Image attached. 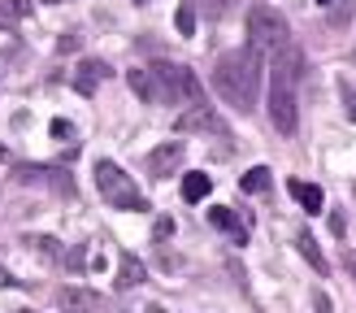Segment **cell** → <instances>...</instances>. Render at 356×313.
Segmentation results:
<instances>
[{"instance_id": "22", "label": "cell", "mask_w": 356, "mask_h": 313, "mask_svg": "<svg viewBox=\"0 0 356 313\" xmlns=\"http://www.w3.org/2000/svg\"><path fill=\"white\" fill-rule=\"evenodd\" d=\"M352 17H356V0H343V5L330 13V26H348Z\"/></svg>"}, {"instance_id": "24", "label": "cell", "mask_w": 356, "mask_h": 313, "mask_svg": "<svg viewBox=\"0 0 356 313\" xmlns=\"http://www.w3.org/2000/svg\"><path fill=\"white\" fill-rule=\"evenodd\" d=\"M52 135H57V139H74V127H70V122L65 118H57V122H52V127H48Z\"/></svg>"}, {"instance_id": "29", "label": "cell", "mask_w": 356, "mask_h": 313, "mask_svg": "<svg viewBox=\"0 0 356 313\" xmlns=\"http://www.w3.org/2000/svg\"><path fill=\"white\" fill-rule=\"evenodd\" d=\"M348 270H352V274H356V261H348Z\"/></svg>"}, {"instance_id": "17", "label": "cell", "mask_w": 356, "mask_h": 313, "mask_svg": "<svg viewBox=\"0 0 356 313\" xmlns=\"http://www.w3.org/2000/svg\"><path fill=\"white\" fill-rule=\"evenodd\" d=\"M270 179H274V174L265 170V166H252V170L239 179V187L248 191V196H257V191H270Z\"/></svg>"}, {"instance_id": "11", "label": "cell", "mask_w": 356, "mask_h": 313, "mask_svg": "<svg viewBox=\"0 0 356 313\" xmlns=\"http://www.w3.org/2000/svg\"><path fill=\"white\" fill-rule=\"evenodd\" d=\"M287 187H291V200H300V209H305V214H322V204H326V196H322V187H317V183H305V179H291Z\"/></svg>"}, {"instance_id": "19", "label": "cell", "mask_w": 356, "mask_h": 313, "mask_svg": "<svg viewBox=\"0 0 356 313\" xmlns=\"http://www.w3.org/2000/svg\"><path fill=\"white\" fill-rule=\"evenodd\" d=\"M22 243H26V248H35V252H40V257H52V261L61 257V243L52 239V235H26Z\"/></svg>"}, {"instance_id": "6", "label": "cell", "mask_w": 356, "mask_h": 313, "mask_svg": "<svg viewBox=\"0 0 356 313\" xmlns=\"http://www.w3.org/2000/svg\"><path fill=\"white\" fill-rule=\"evenodd\" d=\"M13 179L17 183H48V187H57V191H74V183H70V174L65 170H57V166H13Z\"/></svg>"}, {"instance_id": "31", "label": "cell", "mask_w": 356, "mask_h": 313, "mask_svg": "<svg viewBox=\"0 0 356 313\" xmlns=\"http://www.w3.org/2000/svg\"><path fill=\"white\" fill-rule=\"evenodd\" d=\"M44 5H57V0H44Z\"/></svg>"}, {"instance_id": "7", "label": "cell", "mask_w": 356, "mask_h": 313, "mask_svg": "<svg viewBox=\"0 0 356 313\" xmlns=\"http://www.w3.org/2000/svg\"><path fill=\"white\" fill-rule=\"evenodd\" d=\"M183 156H187L183 144H156L148 152V174H152V179H170V174L183 166Z\"/></svg>"}, {"instance_id": "30", "label": "cell", "mask_w": 356, "mask_h": 313, "mask_svg": "<svg viewBox=\"0 0 356 313\" xmlns=\"http://www.w3.org/2000/svg\"><path fill=\"white\" fill-rule=\"evenodd\" d=\"M317 5H334V0H317Z\"/></svg>"}, {"instance_id": "1", "label": "cell", "mask_w": 356, "mask_h": 313, "mask_svg": "<svg viewBox=\"0 0 356 313\" xmlns=\"http://www.w3.org/2000/svg\"><path fill=\"white\" fill-rule=\"evenodd\" d=\"M261 52L257 48H230L218 57V65H213V87H218V96L230 104V109H257V96H261Z\"/></svg>"}, {"instance_id": "25", "label": "cell", "mask_w": 356, "mask_h": 313, "mask_svg": "<svg viewBox=\"0 0 356 313\" xmlns=\"http://www.w3.org/2000/svg\"><path fill=\"white\" fill-rule=\"evenodd\" d=\"M152 235H156V239H170V235H174V218H156Z\"/></svg>"}, {"instance_id": "10", "label": "cell", "mask_w": 356, "mask_h": 313, "mask_svg": "<svg viewBox=\"0 0 356 313\" xmlns=\"http://www.w3.org/2000/svg\"><path fill=\"white\" fill-rule=\"evenodd\" d=\"M178 131H218V135H226L222 118H218V113H209V104H195L191 113L178 118Z\"/></svg>"}, {"instance_id": "14", "label": "cell", "mask_w": 356, "mask_h": 313, "mask_svg": "<svg viewBox=\"0 0 356 313\" xmlns=\"http://www.w3.org/2000/svg\"><path fill=\"white\" fill-rule=\"evenodd\" d=\"M209 191H213V179H209L204 170H191L187 179H183V200H187V204H200Z\"/></svg>"}, {"instance_id": "3", "label": "cell", "mask_w": 356, "mask_h": 313, "mask_svg": "<svg viewBox=\"0 0 356 313\" xmlns=\"http://www.w3.org/2000/svg\"><path fill=\"white\" fill-rule=\"evenodd\" d=\"M96 191L113 209H135V214H144V209H148V200L139 196L135 179L122 166H113V161H96Z\"/></svg>"}, {"instance_id": "28", "label": "cell", "mask_w": 356, "mask_h": 313, "mask_svg": "<svg viewBox=\"0 0 356 313\" xmlns=\"http://www.w3.org/2000/svg\"><path fill=\"white\" fill-rule=\"evenodd\" d=\"M222 5H226V0H204V9H209V13H222Z\"/></svg>"}, {"instance_id": "27", "label": "cell", "mask_w": 356, "mask_h": 313, "mask_svg": "<svg viewBox=\"0 0 356 313\" xmlns=\"http://www.w3.org/2000/svg\"><path fill=\"white\" fill-rule=\"evenodd\" d=\"M13 283H17V278H13V274H9L5 266H0V287H13Z\"/></svg>"}, {"instance_id": "15", "label": "cell", "mask_w": 356, "mask_h": 313, "mask_svg": "<svg viewBox=\"0 0 356 313\" xmlns=\"http://www.w3.org/2000/svg\"><path fill=\"white\" fill-rule=\"evenodd\" d=\"M104 74H109V65H104V61H83L74 87H79L83 96H92V92H96V79H104Z\"/></svg>"}, {"instance_id": "8", "label": "cell", "mask_w": 356, "mask_h": 313, "mask_svg": "<svg viewBox=\"0 0 356 313\" xmlns=\"http://www.w3.org/2000/svg\"><path fill=\"white\" fill-rule=\"evenodd\" d=\"M57 305H61V313H100V296L92 291V287H61L57 291Z\"/></svg>"}, {"instance_id": "26", "label": "cell", "mask_w": 356, "mask_h": 313, "mask_svg": "<svg viewBox=\"0 0 356 313\" xmlns=\"http://www.w3.org/2000/svg\"><path fill=\"white\" fill-rule=\"evenodd\" d=\"M330 231H334V235H343V209H339V214H330Z\"/></svg>"}, {"instance_id": "16", "label": "cell", "mask_w": 356, "mask_h": 313, "mask_svg": "<svg viewBox=\"0 0 356 313\" xmlns=\"http://www.w3.org/2000/svg\"><path fill=\"white\" fill-rule=\"evenodd\" d=\"M127 83H131V92L139 96V100H156V83H152V74H148V70H131V74H127Z\"/></svg>"}, {"instance_id": "5", "label": "cell", "mask_w": 356, "mask_h": 313, "mask_svg": "<svg viewBox=\"0 0 356 313\" xmlns=\"http://www.w3.org/2000/svg\"><path fill=\"white\" fill-rule=\"evenodd\" d=\"M270 122L278 135H296V122H300V109H296V79L287 74H270Z\"/></svg>"}, {"instance_id": "21", "label": "cell", "mask_w": 356, "mask_h": 313, "mask_svg": "<svg viewBox=\"0 0 356 313\" xmlns=\"http://www.w3.org/2000/svg\"><path fill=\"white\" fill-rule=\"evenodd\" d=\"M174 26H178V35H187V40H191V35H195V9L183 5V9L174 13Z\"/></svg>"}, {"instance_id": "12", "label": "cell", "mask_w": 356, "mask_h": 313, "mask_svg": "<svg viewBox=\"0 0 356 313\" xmlns=\"http://www.w3.org/2000/svg\"><path fill=\"white\" fill-rule=\"evenodd\" d=\"M139 283H144V261L131 257V252H122V257H118V287L131 291V287H139Z\"/></svg>"}, {"instance_id": "4", "label": "cell", "mask_w": 356, "mask_h": 313, "mask_svg": "<svg viewBox=\"0 0 356 313\" xmlns=\"http://www.w3.org/2000/svg\"><path fill=\"white\" fill-rule=\"evenodd\" d=\"M287 44H291V26H287V17H282L278 9L257 5L252 13H248V48L278 52V48H287Z\"/></svg>"}, {"instance_id": "9", "label": "cell", "mask_w": 356, "mask_h": 313, "mask_svg": "<svg viewBox=\"0 0 356 313\" xmlns=\"http://www.w3.org/2000/svg\"><path fill=\"white\" fill-rule=\"evenodd\" d=\"M209 222L218 226V231H226L230 239L239 243V248L248 243V222H239V214H235V209H226V204H213V209H209Z\"/></svg>"}, {"instance_id": "13", "label": "cell", "mask_w": 356, "mask_h": 313, "mask_svg": "<svg viewBox=\"0 0 356 313\" xmlns=\"http://www.w3.org/2000/svg\"><path fill=\"white\" fill-rule=\"evenodd\" d=\"M296 248H300V257H305L317 274H330V261L322 257V248H317V239H313L309 231H300V235H296Z\"/></svg>"}, {"instance_id": "18", "label": "cell", "mask_w": 356, "mask_h": 313, "mask_svg": "<svg viewBox=\"0 0 356 313\" xmlns=\"http://www.w3.org/2000/svg\"><path fill=\"white\" fill-rule=\"evenodd\" d=\"M26 13H31L26 0H0V31H5V26H17Z\"/></svg>"}, {"instance_id": "20", "label": "cell", "mask_w": 356, "mask_h": 313, "mask_svg": "<svg viewBox=\"0 0 356 313\" xmlns=\"http://www.w3.org/2000/svg\"><path fill=\"white\" fill-rule=\"evenodd\" d=\"M339 100H343L348 118L356 122V79H339Z\"/></svg>"}, {"instance_id": "32", "label": "cell", "mask_w": 356, "mask_h": 313, "mask_svg": "<svg viewBox=\"0 0 356 313\" xmlns=\"http://www.w3.org/2000/svg\"><path fill=\"white\" fill-rule=\"evenodd\" d=\"M135 5H144V0H135Z\"/></svg>"}, {"instance_id": "2", "label": "cell", "mask_w": 356, "mask_h": 313, "mask_svg": "<svg viewBox=\"0 0 356 313\" xmlns=\"http://www.w3.org/2000/svg\"><path fill=\"white\" fill-rule=\"evenodd\" d=\"M152 83H156V100H165V104H204V87L200 79L191 74L187 65H174V61H156L152 70Z\"/></svg>"}, {"instance_id": "23", "label": "cell", "mask_w": 356, "mask_h": 313, "mask_svg": "<svg viewBox=\"0 0 356 313\" xmlns=\"http://www.w3.org/2000/svg\"><path fill=\"white\" fill-rule=\"evenodd\" d=\"M17 61V44H9V48H0V83H5V74H9V65Z\"/></svg>"}]
</instances>
